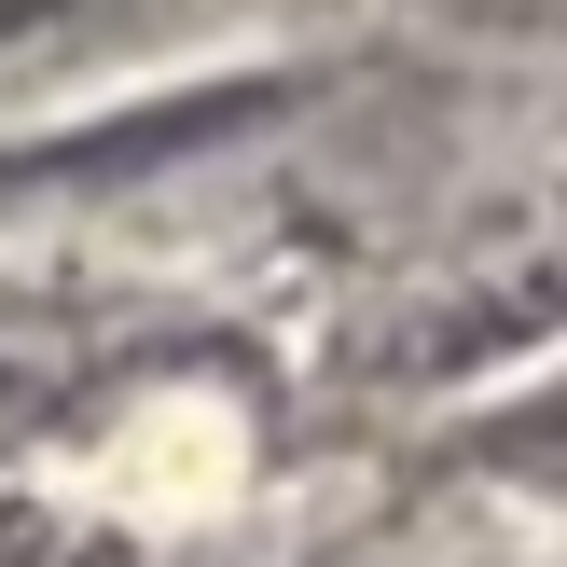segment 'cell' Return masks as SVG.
<instances>
[{"label":"cell","instance_id":"6da1fadb","mask_svg":"<svg viewBox=\"0 0 567 567\" xmlns=\"http://www.w3.org/2000/svg\"><path fill=\"white\" fill-rule=\"evenodd\" d=\"M471 457L513 471V485H554V498H567V374H554V388H526V402H498L485 430H471Z\"/></svg>","mask_w":567,"mask_h":567},{"label":"cell","instance_id":"7a4b0ae2","mask_svg":"<svg viewBox=\"0 0 567 567\" xmlns=\"http://www.w3.org/2000/svg\"><path fill=\"white\" fill-rule=\"evenodd\" d=\"M540 14H567V0H540Z\"/></svg>","mask_w":567,"mask_h":567}]
</instances>
